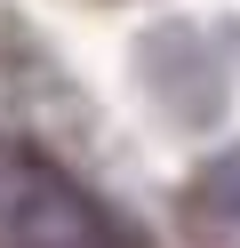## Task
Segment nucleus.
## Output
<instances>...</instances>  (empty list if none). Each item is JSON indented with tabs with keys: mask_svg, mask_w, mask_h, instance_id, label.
Instances as JSON below:
<instances>
[{
	"mask_svg": "<svg viewBox=\"0 0 240 248\" xmlns=\"http://www.w3.org/2000/svg\"><path fill=\"white\" fill-rule=\"evenodd\" d=\"M0 248H120V240L88 208V192H72L56 168L8 152L0 160Z\"/></svg>",
	"mask_w": 240,
	"mask_h": 248,
	"instance_id": "obj_1",
	"label": "nucleus"
},
{
	"mask_svg": "<svg viewBox=\"0 0 240 248\" xmlns=\"http://www.w3.org/2000/svg\"><path fill=\"white\" fill-rule=\"evenodd\" d=\"M184 224L200 232L208 248H240V152H216V160L192 176V192H184Z\"/></svg>",
	"mask_w": 240,
	"mask_h": 248,
	"instance_id": "obj_2",
	"label": "nucleus"
}]
</instances>
